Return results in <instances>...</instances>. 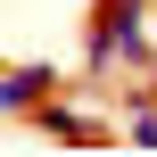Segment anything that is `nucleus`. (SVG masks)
I'll return each instance as SVG.
<instances>
[{
    "mask_svg": "<svg viewBox=\"0 0 157 157\" xmlns=\"http://www.w3.org/2000/svg\"><path fill=\"white\" fill-rule=\"evenodd\" d=\"M149 0H99L91 8V41H83V75H124L149 66Z\"/></svg>",
    "mask_w": 157,
    "mask_h": 157,
    "instance_id": "f257e3e1",
    "label": "nucleus"
},
{
    "mask_svg": "<svg viewBox=\"0 0 157 157\" xmlns=\"http://www.w3.org/2000/svg\"><path fill=\"white\" fill-rule=\"evenodd\" d=\"M33 124H41L50 141H66V149H99V141H116V124H99V116H83V108H66V99H41Z\"/></svg>",
    "mask_w": 157,
    "mask_h": 157,
    "instance_id": "f03ea898",
    "label": "nucleus"
},
{
    "mask_svg": "<svg viewBox=\"0 0 157 157\" xmlns=\"http://www.w3.org/2000/svg\"><path fill=\"white\" fill-rule=\"evenodd\" d=\"M41 99H58V66L25 58V66H8V75H0V108H8V116H33Z\"/></svg>",
    "mask_w": 157,
    "mask_h": 157,
    "instance_id": "7ed1b4c3",
    "label": "nucleus"
},
{
    "mask_svg": "<svg viewBox=\"0 0 157 157\" xmlns=\"http://www.w3.org/2000/svg\"><path fill=\"white\" fill-rule=\"evenodd\" d=\"M116 132H124V141H132V149H157V108H149V99H132V108H124V124H116Z\"/></svg>",
    "mask_w": 157,
    "mask_h": 157,
    "instance_id": "20e7f679",
    "label": "nucleus"
}]
</instances>
